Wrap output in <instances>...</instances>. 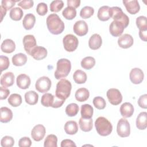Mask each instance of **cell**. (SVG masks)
<instances>
[{"mask_svg":"<svg viewBox=\"0 0 147 147\" xmlns=\"http://www.w3.org/2000/svg\"><path fill=\"white\" fill-rule=\"evenodd\" d=\"M64 6V2L61 0L53 1L50 4V10L52 12L60 11Z\"/></svg>","mask_w":147,"mask_h":147,"instance_id":"7bdbcfd3","label":"cell"},{"mask_svg":"<svg viewBox=\"0 0 147 147\" xmlns=\"http://www.w3.org/2000/svg\"><path fill=\"white\" fill-rule=\"evenodd\" d=\"M10 94V91L9 89L6 88V87H0V99L3 100L7 98Z\"/></svg>","mask_w":147,"mask_h":147,"instance_id":"f5cc1de1","label":"cell"},{"mask_svg":"<svg viewBox=\"0 0 147 147\" xmlns=\"http://www.w3.org/2000/svg\"><path fill=\"white\" fill-rule=\"evenodd\" d=\"M73 79L77 84H83L87 80V75L85 72L78 69L75 71L73 75Z\"/></svg>","mask_w":147,"mask_h":147,"instance_id":"836d02e7","label":"cell"},{"mask_svg":"<svg viewBox=\"0 0 147 147\" xmlns=\"http://www.w3.org/2000/svg\"><path fill=\"white\" fill-rule=\"evenodd\" d=\"M129 78L130 80L133 84H140L143 81L144 74L140 68H134L130 71Z\"/></svg>","mask_w":147,"mask_h":147,"instance_id":"5bb4252c","label":"cell"},{"mask_svg":"<svg viewBox=\"0 0 147 147\" xmlns=\"http://www.w3.org/2000/svg\"><path fill=\"white\" fill-rule=\"evenodd\" d=\"M0 10H1V21H2V20H3V17H4V16L6 15V14L7 10H6V9H5L4 7H3L2 6H0Z\"/></svg>","mask_w":147,"mask_h":147,"instance_id":"6f0895ef","label":"cell"},{"mask_svg":"<svg viewBox=\"0 0 147 147\" xmlns=\"http://www.w3.org/2000/svg\"><path fill=\"white\" fill-rule=\"evenodd\" d=\"M44 147H57V138L55 134H49L44 141Z\"/></svg>","mask_w":147,"mask_h":147,"instance_id":"74e56055","label":"cell"},{"mask_svg":"<svg viewBox=\"0 0 147 147\" xmlns=\"http://www.w3.org/2000/svg\"><path fill=\"white\" fill-rule=\"evenodd\" d=\"M110 7L108 6H101L98 11L97 17L98 19L102 21H106L110 18Z\"/></svg>","mask_w":147,"mask_h":147,"instance_id":"f546056e","label":"cell"},{"mask_svg":"<svg viewBox=\"0 0 147 147\" xmlns=\"http://www.w3.org/2000/svg\"><path fill=\"white\" fill-rule=\"evenodd\" d=\"M106 95L109 102L113 105H118L122 102V95L117 88H110L107 91Z\"/></svg>","mask_w":147,"mask_h":147,"instance_id":"30bf717a","label":"cell"},{"mask_svg":"<svg viewBox=\"0 0 147 147\" xmlns=\"http://www.w3.org/2000/svg\"><path fill=\"white\" fill-rule=\"evenodd\" d=\"M93 104L94 106L99 109L103 110L105 108L106 103L105 99L101 96H96L93 99Z\"/></svg>","mask_w":147,"mask_h":147,"instance_id":"ee69618b","label":"cell"},{"mask_svg":"<svg viewBox=\"0 0 147 147\" xmlns=\"http://www.w3.org/2000/svg\"><path fill=\"white\" fill-rule=\"evenodd\" d=\"M72 84L71 82L65 79H62L56 84L55 96L63 100H65L71 94Z\"/></svg>","mask_w":147,"mask_h":147,"instance_id":"7a4b0ae2","label":"cell"},{"mask_svg":"<svg viewBox=\"0 0 147 147\" xmlns=\"http://www.w3.org/2000/svg\"><path fill=\"white\" fill-rule=\"evenodd\" d=\"M47 50L45 48L37 45L32 49L30 55L36 60H41L47 57Z\"/></svg>","mask_w":147,"mask_h":147,"instance_id":"e0dca14e","label":"cell"},{"mask_svg":"<svg viewBox=\"0 0 147 147\" xmlns=\"http://www.w3.org/2000/svg\"><path fill=\"white\" fill-rule=\"evenodd\" d=\"M46 130L41 124H38L33 127L31 131V136L35 141H40L43 139L45 135Z\"/></svg>","mask_w":147,"mask_h":147,"instance_id":"4fadbf2b","label":"cell"},{"mask_svg":"<svg viewBox=\"0 0 147 147\" xmlns=\"http://www.w3.org/2000/svg\"><path fill=\"white\" fill-rule=\"evenodd\" d=\"M23 45L24 48L26 52L30 55L32 49L37 46L36 40L33 35L28 34L23 38Z\"/></svg>","mask_w":147,"mask_h":147,"instance_id":"7c38bea8","label":"cell"},{"mask_svg":"<svg viewBox=\"0 0 147 147\" xmlns=\"http://www.w3.org/2000/svg\"><path fill=\"white\" fill-rule=\"evenodd\" d=\"M8 103L13 107H18L22 103V97L18 94H12L8 98Z\"/></svg>","mask_w":147,"mask_h":147,"instance_id":"8d00e7d4","label":"cell"},{"mask_svg":"<svg viewBox=\"0 0 147 147\" xmlns=\"http://www.w3.org/2000/svg\"><path fill=\"white\" fill-rule=\"evenodd\" d=\"M12 63L15 66H22L27 61V56L25 54L19 53L14 55L11 59Z\"/></svg>","mask_w":147,"mask_h":147,"instance_id":"f1b7e54d","label":"cell"},{"mask_svg":"<svg viewBox=\"0 0 147 147\" xmlns=\"http://www.w3.org/2000/svg\"><path fill=\"white\" fill-rule=\"evenodd\" d=\"M1 118L0 121L2 123H7L13 118L12 111L7 107H2L0 109Z\"/></svg>","mask_w":147,"mask_h":147,"instance_id":"cb8c5ba5","label":"cell"},{"mask_svg":"<svg viewBox=\"0 0 147 147\" xmlns=\"http://www.w3.org/2000/svg\"><path fill=\"white\" fill-rule=\"evenodd\" d=\"M138 105L142 109L147 108V94H145L140 96L138 100Z\"/></svg>","mask_w":147,"mask_h":147,"instance_id":"816d5d0a","label":"cell"},{"mask_svg":"<svg viewBox=\"0 0 147 147\" xmlns=\"http://www.w3.org/2000/svg\"><path fill=\"white\" fill-rule=\"evenodd\" d=\"M136 126L139 130H145L147 127V113H140L136 119Z\"/></svg>","mask_w":147,"mask_h":147,"instance_id":"484cf974","label":"cell"},{"mask_svg":"<svg viewBox=\"0 0 147 147\" xmlns=\"http://www.w3.org/2000/svg\"><path fill=\"white\" fill-rule=\"evenodd\" d=\"M62 15L65 19L71 20L76 17V10L74 7L67 6L63 10Z\"/></svg>","mask_w":147,"mask_h":147,"instance_id":"f35d334b","label":"cell"},{"mask_svg":"<svg viewBox=\"0 0 147 147\" xmlns=\"http://www.w3.org/2000/svg\"><path fill=\"white\" fill-rule=\"evenodd\" d=\"M126 28V26L121 22L113 21L110 25L109 31L113 36L119 37L122 34Z\"/></svg>","mask_w":147,"mask_h":147,"instance_id":"8fae6325","label":"cell"},{"mask_svg":"<svg viewBox=\"0 0 147 147\" xmlns=\"http://www.w3.org/2000/svg\"><path fill=\"white\" fill-rule=\"evenodd\" d=\"M34 2L32 0H23L18 2V5L24 9H29L33 7Z\"/></svg>","mask_w":147,"mask_h":147,"instance_id":"c3c4849f","label":"cell"},{"mask_svg":"<svg viewBox=\"0 0 147 147\" xmlns=\"http://www.w3.org/2000/svg\"><path fill=\"white\" fill-rule=\"evenodd\" d=\"M64 130L67 134L74 135L78 131L77 123L75 121H68L64 125Z\"/></svg>","mask_w":147,"mask_h":147,"instance_id":"1f68e13d","label":"cell"},{"mask_svg":"<svg viewBox=\"0 0 147 147\" xmlns=\"http://www.w3.org/2000/svg\"><path fill=\"white\" fill-rule=\"evenodd\" d=\"M93 107L89 104H84L81 106L80 113L83 118H91L93 115Z\"/></svg>","mask_w":147,"mask_h":147,"instance_id":"d6a6232c","label":"cell"},{"mask_svg":"<svg viewBox=\"0 0 147 147\" xmlns=\"http://www.w3.org/2000/svg\"><path fill=\"white\" fill-rule=\"evenodd\" d=\"M117 132L121 137H129L130 134V126L129 122L125 118H121L117 123Z\"/></svg>","mask_w":147,"mask_h":147,"instance_id":"ba28073f","label":"cell"},{"mask_svg":"<svg viewBox=\"0 0 147 147\" xmlns=\"http://www.w3.org/2000/svg\"><path fill=\"white\" fill-rule=\"evenodd\" d=\"M123 3L125 6L127 11L131 14H136L140 11V6L137 0H123Z\"/></svg>","mask_w":147,"mask_h":147,"instance_id":"ac0fdd59","label":"cell"},{"mask_svg":"<svg viewBox=\"0 0 147 147\" xmlns=\"http://www.w3.org/2000/svg\"><path fill=\"white\" fill-rule=\"evenodd\" d=\"M32 145V141L28 137H24L20 139L18 146L20 147H30Z\"/></svg>","mask_w":147,"mask_h":147,"instance_id":"681fc988","label":"cell"},{"mask_svg":"<svg viewBox=\"0 0 147 147\" xmlns=\"http://www.w3.org/2000/svg\"><path fill=\"white\" fill-rule=\"evenodd\" d=\"M19 1H13V0H3L1 2V6L6 9V10H9V9H13V7L15 5L16 2Z\"/></svg>","mask_w":147,"mask_h":147,"instance_id":"f907efd6","label":"cell"},{"mask_svg":"<svg viewBox=\"0 0 147 147\" xmlns=\"http://www.w3.org/2000/svg\"><path fill=\"white\" fill-rule=\"evenodd\" d=\"M120 113L124 118H129L132 116L134 113L133 106L129 102L123 103L120 107Z\"/></svg>","mask_w":147,"mask_h":147,"instance_id":"44dd1931","label":"cell"},{"mask_svg":"<svg viewBox=\"0 0 147 147\" xmlns=\"http://www.w3.org/2000/svg\"><path fill=\"white\" fill-rule=\"evenodd\" d=\"M90 96V92L86 88H80L78 89L75 94L76 99L80 102H84L87 100Z\"/></svg>","mask_w":147,"mask_h":147,"instance_id":"83f0119b","label":"cell"},{"mask_svg":"<svg viewBox=\"0 0 147 147\" xmlns=\"http://www.w3.org/2000/svg\"><path fill=\"white\" fill-rule=\"evenodd\" d=\"M134 42L133 37L129 34H124L121 36L118 39V45L123 49H127L131 47Z\"/></svg>","mask_w":147,"mask_h":147,"instance_id":"2e32d148","label":"cell"},{"mask_svg":"<svg viewBox=\"0 0 147 147\" xmlns=\"http://www.w3.org/2000/svg\"><path fill=\"white\" fill-rule=\"evenodd\" d=\"M36 11L40 16H44L48 12L47 5L44 2L39 3L36 7Z\"/></svg>","mask_w":147,"mask_h":147,"instance_id":"bcb514c9","label":"cell"},{"mask_svg":"<svg viewBox=\"0 0 147 147\" xmlns=\"http://www.w3.org/2000/svg\"><path fill=\"white\" fill-rule=\"evenodd\" d=\"M25 100L30 105H36L38 100V95L34 91H29L25 94Z\"/></svg>","mask_w":147,"mask_h":147,"instance_id":"4dcf8cb0","label":"cell"},{"mask_svg":"<svg viewBox=\"0 0 147 147\" xmlns=\"http://www.w3.org/2000/svg\"><path fill=\"white\" fill-rule=\"evenodd\" d=\"M71 69V61L67 59H60L56 64V70L55 72V77L56 79L65 78Z\"/></svg>","mask_w":147,"mask_h":147,"instance_id":"277c9868","label":"cell"},{"mask_svg":"<svg viewBox=\"0 0 147 147\" xmlns=\"http://www.w3.org/2000/svg\"><path fill=\"white\" fill-rule=\"evenodd\" d=\"M10 65V61L7 56L1 55L0 56V68L1 72L7 69Z\"/></svg>","mask_w":147,"mask_h":147,"instance_id":"7dc6e473","label":"cell"},{"mask_svg":"<svg viewBox=\"0 0 147 147\" xmlns=\"http://www.w3.org/2000/svg\"><path fill=\"white\" fill-rule=\"evenodd\" d=\"M94 13L93 7L88 6L83 7L80 11V16L84 19H87L91 17Z\"/></svg>","mask_w":147,"mask_h":147,"instance_id":"b9f144b4","label":"cell"},{"mask_svg":"<svg viewBox=\"0 0 147 147\" xmlns=\"http://www.w3.org/2000/svg\"><path fill=\"white\" fill-rule=\"evenodd\" d=\"M65 100H61L56 96H53L52 94H44L41 99V103L45 107H52L53 108H59L61 107Z\"/></svg>","mask_w":147,"mask_h":147,"instance_id":"5b68a950","label":"cell"},{"mask_svg":"<svg viewBox=\"0 0 147 147\" xmlns=\"http://www.w3.org/2000/svg\"><path fill=\"white\" fill-rule=\"evenodd\" d=\"M79 112V106L75 103H72L67 106L65 113L69 117H74Z\"/></svg>","mask_w":147,"mask_h":147,"instance_id":"ab89813d","label":"cell"},{"mask_svg":"<svg viewBox=\"0 0 147 147\" xmlns=\"http://www.w3.org/2000/svg\"><path fill=\"white\" fill-rule=\"evenodd\" d=\"M79 124L80 129L84 132L91 131L93 127V122L91 118H83L81 117L79 119Z\"/></svg>","mask_w":147,"mask_h":147,"instance_id":"4316f807","label":"cell"},{"mask_svg":"<svg viewBox=\"0 0 147 147\" xmlns=\"http://www.w3.org/2000/svg\"><path fill=\"white\" fill-rule=\"evenodd\" d=\"M36 22V17L32 13L26 14L23 19L22 25L26 30L32 29Z\"/></svg>","mask_w":147,"mask_h":147,"instance_id":"d4e9b609","label":"cell"},{"mask_svg":"<svg viewBox=\"0 0 147 147\" xmlns=\"http://www.w3.org/2000/svg\"><path fill=\"white\" fill-rule=\"evenodd\" d=\"M136 25L140 31H147V21L145 16H141L136 18Z\"/></svg>","mask_w":147,"mask_h":147,"instance_id":"60d3db41","label":"cell"},{"mask_svg":"<svg viewBox=\"0 0 147 147\" xmlns=\"http://www.w3.org/2000/svg\"><path fill=\"white\" fill-rule=\"evenodd\" d=\"M67 5L69 7H72L75 9L78 7L80 4V0H67Z\"/></svg>","mask_w":147,"mask_h":147,"instance_id":"11a10c76","label":"cell"},{"mask_svg":"<svg viewBox=\"0 0 147 147\" xmlns=\"http://www.w3.org/2000/svg\"><path fill=\"white\" fill-rule=\"evenodd\" d=\"M47 25L53 34H59L64 30V23L56 14H51L47 18Z\"/></svg>","mask_w":147,"mask_h":147,"instance_id":"6da1fadb","label":"cell"},{"mask_svg":"<svg viewBox=\"0 0 147 147\" xmlns=\"http://www.w3.org/2000/svg\"><path fill=\"white\" fill-rule=\"evenodd\" d=\"M73 29L74 33L79 36L86 35L88 31L87 24L83 20L76 21L74 25Z\"/></svg>","mask_w":147,"mask_h":147,"instance_id":"9a60e30c","label":"cell"},{"mask_svg":"<svg viewBox=\"0 0 147 147\" xmlns=\"http://www.w3.org/2000/svg\"><path fill=\"white\" fill-rule=\"evenodd\" d=\"M61 147H65V146H76V144L75 142L69 139H65L63 140L60 145Z\"/></svg>","mask_w":147,"mask_h":147,"instance_id":"db71d44e","label":"cell"},{"mask_svg":"<svg viewBox=\"0 0 147 147\" xmlns=\"http://www.w3.org/2000/svg\"><path fill=\"white\" fill-rule=\"evenodd\" d=\"M14 83V75L11 72H7L1 78V84L3 87L11 86Z\"/></svg>","mask_w":147,"mask_h":147,"instance_id":"7402d4cb","label":"cell"},{"mask_svg":"<svg viewBox=\"0 0 147 147\" xmlns=\"http://www.w3.org/2000/svg\"><path fill=\"white\" fill-rule=\"evenodd\" d=\"M23 14L22 10L18 7H16L10 10L9 16L10 18L14 21H19L22 18Z\"/></svg>","mask_w":147,"mask_h":147,"instance_id":"e575fe53","label":"cell"},{"mask_svg":"<svg viewBox=\"0 0 147 147\" xmlns=\"http://www.w3.org/2000/svg\"><path fill=\"white\" fill-rule=\"evenodd\" d=\"M31 80L30 77L24 74H20L16 79V83L17 86L23 90L27 89L30 85Z\"/></svg>","mask_w":147,"mask_h":147,"instance_id":"d6986e66","label":"cell"},{"mask_svg":"<svg viewBox=\"0 0 147 147\" xmlns=\"http://www.w3.org/2000/svg\"><path fill=\"white\" fill-rule=\"evenodd\" d=\"M109 12L110 18H112L114 21L121 22L126 27L128 26L129 24V18L128 16L123 12L121 7L118 6L110 7Z\"/></svg>","mask_w":147,"mask_h":147,"instance_id":"8992f818","label":"cell"},{"mask_svg":"<svg viewBox=\"0 0 147 147\" xmlns=\"http://www.w3.org/2000/svg\"><path fill=\"white\" fill-rule=\"evenodd\" d=\"M1 51L6 53H10L14 51L16 49V44L11 39H6L3 41L1 45Z\"/></svg>","mask_w":147,"mask_h":147,"instance_id":"603a6c76","label":"cell"},{"mask_svg":"<svg viewBox=\"0 0 147 147\" xmlns=\"http://www.w3.org/2000/svg\"><path fill=\"white\" fill-rule=\"evenodd\" d=\"M94 124L97 133L101 136H109L112 132L113 126L111 122L104 117L96 118Z\"/></svg>","mask_w":147,"mask_h":147,"instance_id":"3957f363","label":"cell"},{"mask_svg":"<svg viewBox=\"0 0 147 147\" xmlns=\"http://www.w3.org/2000/svg\"><path fill=\"white\" fill-rule=\"evenodd\" d=\"M102 44V40L101 36L97 33L92 34L88 40V46L90 49L92 50H96L99 49Z\"/></svg>","mask_w":147,"mask_h":147,"instance_id":"ffe728a7","label":"cell"},{"mask_svg":"<svg viewBox=\"0 0 147 147\" xmlns=\"http://www.w3.org/2000/svg\"><path fill=\"white\" fill-rule=\"evenodd\" d=\"M14 144V138L9 136L3 137L1 140V145L2 147H12Z\"/></svg>","mask_w":147,"mask_h":147,"instance_id":"f6af8a7d","label":"cell"},{"mask_svg":"<svg viewBox=\"0 0 147 147\" xmlns=\"http://www.w3.org/2000/svg\"><path fill=\"white\" fill-rule=\"evenodd\" d=\"M51 80L47 76H42L38 78L35 84L36 89L41 93L48 92L51 87Z\"/></svg>","mask_w":147,"mask_h":147,"instance_id":"9c48e42d","label":"cell"},{"mask_svg":"<svg viewBox=\"0 0 147 147\" xmlns=\"http://www.w3.org/2000/svg\"><path fill=\"white\" fill-rule=\"evenodd\" d=\"M63 43L65 50L67 52H71L76 49L78 46L79 41L75 36L72 34H68L64 37Z\"/></svg>","mask_w":147,"mask_h":147,"instance_id":"52a82bcc","label":"cell"},{"mask_svg":"<svg viewBox=\"0 0 147 147\" xmlns=\"http://www.w3.org/2000/svg\"><path fill=\"white\" fill-rule=\"evenodd\" d=\"M147 31H139V36L140 38L144 41L147 40Z\"/></svg>","mask_w":147,"mask_h":147,"instance_id":"9f6ffc18","label":"cell"},{"mask_svg":"<svg viewBox=\"0 0 147 147\" xmlns=\"http://www.w3.org/2000/svg\"><path fill=\"white\" fill-rule=\"evenodd\" d=\"M81 66L85 69H90L95 64V60L93 57L87 56L82 59L80 63Z\"/></svg>","mask_w":147,"mask_h":147,"instance_id":"d590c367","label":"cell"}]
</instances>
